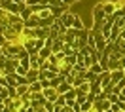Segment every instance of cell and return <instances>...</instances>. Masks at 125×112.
<instances>
[{"label":"cell","mask_w":125,"mask_h":112,"mask_svg":"<svg viewBox=\"0 0 125 112\" xmlns=\"http://www.w3.org/2000/svg\"><path fill=\"white\" fill-rule=\"evenodd\" d=\"M2 49H4L6 57H17V53L23 49V44L21 42H6L2 46Z\"/></svg>","instance_id":"2"},{"label":"cell","mask_w":125,"mask_h":112,"mask_svg":"<svg viewBox=\"0 0 125 112\" xmlns=\"http://www.w3.org/2000/svg\"><path fill=\"white\" fill-rule=\"evenodd\" d=\"M57 76V72L53 70H40V80H51Z\"/></svg>","instance_id":"17"},{"label":"cell","mask_w":125,"mask_h":112,"mask_svg":"<svg viewBox=\"0 0 125 112\" xmlns=\"http://www.w3.org/2000/svg\"><path fill=\"white\" fill-rule=\"evenodd\" d=\"M108 101L110 103H117V101H119V93H114V91L108 93Z\"/></svg>","instance_id":"25"},{"label":"cell","mask_w":125,"mask_h":112,"mask_svg":"<svg viewBox=\"0 0 125 112\" xmlns=\"http://www.w3.org/2000/svg\"><path fill=\"white\" fill-rule=\"evenodd\" d=\"M62 2H64V6H68V8H70L72 4H76V0H62Z\"/></svg>","instance_id":"31"},{"label":"cell","mask_w":125,"mask_h":112,"mask_svg":"<svg viewBox=\"0 0 125 112\" xmlns=\"http://www.w3.org/2000/svg\"><path fill=\"white\" fill-rule=\"evenodd\" d=\"M76 2H82V0H76Z\"/></svg>","instance_id":"36"},{"label":"cell","mask_w":125,"mask_h":112,"mask_svg":"<svg viewBox=\"0 0 125 112\" xmlns=\"http://www.w3.org/2000/svg\"><path fill=\"white\" fill-rule=\"evenodd\" d=\"M87 38H89V31H87V29H82V31H78V38H76V42L72 44V48L80 51L83 46H87Z\"/></svg>","instance_id":"4"},{"label":"cell","mask_w":125,"mask_h":112,"mask_svg":"<svg viewBox=\"0 0 125 112\" xmlns=\"http://www.w3.org/2000/svg\"><path fill=\"white\" fill-rule=\"evenodd\" d=\"M76 101H78L80 104H83L87 101V93H78V97H76Z\"/></svg>","instance_id":"29"},{"label":"cell","mask_w":125,"mask_h":112,"mask_svg":"<svg viewBox=\"0 0 125 112\" xmlns=\"http://www.w3.org/2000/svg\"><path fill=\"white\" fill-rule=\"evenodd\" d=\"M106 68H108V70H117V68H121L119 59H117L116 55H110V57H108V65H106Z\"/></svg>","instance_id":"12"},{"label":"cell","mask_w":125,"mask_h":112,"mask_svg":"<svg viewBox=\"0 0 125 112\" xmlns=\"http://www.w3.org/2000/svg\"><path fill=\"white\" fill-rule=\"evenodd\" d=\"M0 112H11V110H10L6 104H0Z\"/></svg>","instance_id":"32"},{"label":"cell","mask_w":125,"mask_h":112,"mask_svg":"<svg viewBox=\"0 0 125 112\" xmlns=\"http://www.w3.org/2000/svg\"><path fill=\"white\" fill-rule=\"evenodd\" d=\"M76 15H78V13H74V11H70V10H66V11L61 15L62 25H64L66 29H72V27H74V19H76Z\"/></svg>","instance_id":"5"},{"label":"cell","mask_w":125,"mask_h":112,"mask_svg":"<svg viewBox=\"0 0 125 112\" xmlns=\"http://www.w3.org/2000/svg\"><path fill=\"white\" fill-rule=\"evenodd\" d=\"M62 38H64L66 44H74L76 38H78V29H68V31L62 34Z\"/></svg>","instance_id":"8"},{"label":"cell","mask_w":125,"mask_h":112,"mask_svg":"<svg viewBox=\"0 0 125 112\" xmlns=\"http://www.w3.org/2000/svg\"><path fill=\"white\" fill-rule=\"evenodd\" d=\"M42 93H44V97H46L47 101H57V97H59V91H57V88H44L42 89Z\"/></svg>","instance_id":"6"},{"label":"cell","mask_w":125,"mask_h":112,"mask_svg":"<svg viewBox=\"0 0 125 112\" xmlns=\"http://www.w3.org/2000/svg\"><path fill=\"white\" fill-rule=\"evenodd\" d=\"M25 78H27V84H29V86H31L32 82L40 80V68H31V70L27 72V76H25Z\"/></svg>","instance_id":"9"},{"label":"cell","mask_w":125,"mask_h":112,"mask_svg":"<svg viewBox=\"0 0 125 112\" xmlns=\"http://www.w3.org/2000/svg\"><path fill=\"white\" fill-rule=\"evenodd\" d=\"M123 112H125V110H123Z\"/></svg>","instance_id":"37"},{"label":"cell","mask_w":125,"mask_h":112,"mask_svg":"<svg viewBox=\"0 0 125 112\" xmlns=\"http://www.w3.org/2000/svg\"><path fill=\"white\" fill-rule=\"evenodd\" d=\"M62 51H64V55H72V53H78V49H74V48H72V44H64Z\"/></svg>","instance_id":"22"},{"label":"cell","mask_w":125,"mask_h":112,"mask_svg":"<svg viewBox=\"0 0 125 112\" xmlns=\"http://www.w3.org/2000/svg\"><path fill=\"white\" fill-rule=\"evenodd\" d=\"M4 55H6V53H4V49L0 48V59H2V57H4Z\"/></svg>","instance_id":"34"},{"label":"cell","mask_w":125,"mask_h":112,"mask_svg":"<svg viewBox=\"0 0 125 112\" xmlns=\"http://www.w3.org/2000/svg\"><path fill=\"white\" fill-rule=\"evenodd\" d=\"M19 112H36V108H32V106H21Z\"/></svg>","instance_id":"30"},{"label":"cell","mask_w":125,"mask_h":112,"mask_svg":"<svg viewBox=\"0 0 125 112\" xmlns=\"http://www.w3.org/2000/svg\"><path fill=\"white\" fill-rule=\"evenodd\" d=\"M106 11L102 8V2H97L93 6V31H102V25L106 21Z\"/></svg>","instance_id":"1"},{"label":"cell","mask_w":125,"mask_h":112,"mask_svg":"<svg viewBox=\"0 0 125 112\" xmlns=\"http://www.w3.org/2000/svg\"><path fill=\"white\" fill-rule=\"evenodd\" d=\"M97 76H99V74H95V72H93V70H89V68L83 72V78H85V82H93Z\"/></svg>","instance_id":"21"},{"label":"cell","mask_w":125,"mask_h":112,"mask_svg":"<svg viewBox=\"0 0 125 112\" xmlns=\"http://www.w3.org/2000/svg\"><path fill=\"white\" fill-rule=\"evenodd\" d=\"M0 97H2V99H6V97H10L8 86H0Z\"/></svg>","instance_id":"24"},{"label":"cell","mask_w":125,"mask_h":112,"mask_svg":"<svg viewBox=\"0 0 125 112\" xmlns=\"http://www.w3.org/2000/svg\"><path fill=\"white\" fill-rule=\"evenodd\" d=\"M70 88H72V84H70V82L62 80L61 84H59V88H57V91H59L61 95H64V93H66V91H68V89H70Z\"/></svg>","instance_id":"15"},{"label":"cell","mask_w":125,"mask_h":112,"mask_svg":"<svg viewBox=\"0 0 125 112\" xmlns=\"http://www.w3.org/2000/svg\"><path fill=\"white\" fill-rule=\"evenodd\" d=\"M0 104H4V99H2V97H0Z\"/></svg>","instance_id":"35"},{"label":"cell","mask_w":125,"mask_h":112,"mask_svg":"<svg viewBox=\"0 0 125 112\" xmlns=\"http://www.w3.org/2000/svg\"><path fill=\"white\" fill-rule=\"evenodd\" d=\"M91 108H93V103H91V101H85V103L82 104V112H89Z\"/></svg>","instance_id":"27"},{"label":"cell","mask_w":125,"mask_h":112,"mask_svg":"<svg viewBox=\"0 0 125 112\" xmlns=\"http://www.w3.org/2000/svg\"><path fill=\"white\" fill-rule=\"evenodd\" d=\"M38 15H40V19H47V17H51L53 13H51V8L49 6H46V8H42L38 11Z\"/></svg>","instance_id":"18"},{"label":"cell","mask_w":125,"mask_h":112,"mask_svg":"<svg viewBox=\"0 0 125 112\" xmlns=\"http://www.w3.org/2000/svg\"><path fill=\"white\" fill-rule=\"evenodd\" d=\"M64 97H66V104L70 106V104L74 103V101H76V97H78V89H76V88H74V86H72V88L68 89L66 93H64Z\"/></svg>","instance_id":"11"},{"label":"cell","mask_w":125,"mask_h":112,"mask_svg":"<svg viewBox=\"0 0 125 112\" xmlns=\"http://www.w3.org/2000/svg\"><path fill=\"white\" fill-rule=\"evenodd\" d=\"M55 104H59V106H64V104H66V97L59 93V97H57V101H55Z\"/></svg>","instance_id":"26"},{"label":"cell","mask_w":125,"mask_h":112,"mask_svg":"<svg viewBox=\"0 0 125 112\" xmlns=\"http://www.w3.org/2000/svg\"><path fill=\"white\" fill-rule=\"evenodd\" d=\"M44 89V86H42V82L36 80V82H32L31 84V91H42Z\"/></svg>","instance_id":"23"},{"label":"cell","mask_w":125,"mask_h":112,"mask_svg":"<svg viewBox=\"0 0 125 112\" xmlns=\"http://www.w3.org/2000/svg\"><path fill=\"white\" fill-rule=\"evenodd\" d=\"M89 70H93L95 74H101V72H102V70H106V68H104V67H102L99 61H97V63H93L91 67H89Z\"/></svg>","instance_id":"20"},{"label":"cell","mask_w":125,"mask_h":112,"mask_svg":"<svg viewBox=\"0 0 125 112\" xmlns=\"http://www.w3.org/2000/svg\"><path fill=\"white\" fill-rule=\"evenodd\" d=\"M36 27H40V15L38 13H32V15L25 21V29H36Z\"/></svg>","instance_id":"7"},{"label":"cell","mask_w":125,"mask_h":112,"mask_svg":"<svg viewBox=\"0 0 125 112\" xmlns=\"http://www.w3.org/2000/svg\"><path fill=\"white\" fill-rule=\"evenodd\" d=\"M17 65H19V59L17 57H8L6 59V63L2 65V74L6 76V74H13L17 70Z\"/></svg>","instance_id":"3"},{"label":"cell","mask_w":125,"mask_h":112,"mask_svg":"<svg viewBox=\"0 0 125 112\" xmlns=\"http://www.w3.org/2000/svg\"><path fill=\"white\" fill-rule=\"evenodd\" d=\"M44 108H46V112H53L55 110V103L53 101H47V103L44 104Z\"/></svg>","instance_id":"28"},{"label":"cell","mask_w":125,"mask_h":112,"mask_svg":"<svg viewBox=\"0 0 125 112\" xmlns=\"http://www.w3.org/2000/svg\"><path fill=\"white\" fill-rule=\"evenodd\" d=\"M64 38H62V34L59 36V38H55L53 40V46H51V49H53V53H57V51H62V48H64Z\"/></svg>","instance_id":"13"},{"label":"cell","mask_w":125,"mask_h":112,"mask_svg":"<svg viewBox=\"0 0 125 112\" xmlns=\"http://www.w3.org/2000/svg\"><path fill=\"white\" fill-rule=\"evenodd\" d=\"M78 93H89V91H91V82H83V84H82V86H78Z\"/></svg>","instance_id":"19"},{"label":"cell","mask_w":125,"mask_h":112,"mask_svg":"<svg viewBox=\"0 0 125 112\" xmlns=\"http://www.w3.org/2000/svg\"><path fill=\"white\" fill-rule=\"evenodd\" d=\"M38 55L42 57L44 61H47L49 57L53 55V49H51V48H47V46H46V48H42V49H40V53H38Z\"/></svg>","instance_id":"16"},{"label":"cell","mask_w":125,"mask_h":112,"mask_svg":"<svg viewBox=\"0 0 125 112\" xmlns=\"http://www.w3.org/2000/svg\"><path fill=\"white\" fill-rule=\"evenodd\" d=\"M15 4H23V2H27V0H13Z\"/></svg>","instance_id":"33"},{"label":"cell","mask_w":125,"mask_h":112,"mask_svg":"<svg viewBox=\"0 0 125 112\" xmlns=\"http://www.w3.org/2000/svg\"><path fill=\"white\" fill-rule=\"evenodd\" d=\"M102 8L106 11V15H114V11L117 8V2H112V0H104L102 2Z\"/></svg>","instance_id":"10"},{"label":"cell","mask_w":125,"mask_h":112,"mask_svg":"<svg viewBox=\"0 0 125 112\" xmlns=\"http://www.w3.org/2000/svg\"><path fill=\"white\" fill-rule=\"evenodd\" d=\"M42 63H44V59H42L38 53H32L31 55V68H40Z\"/></svg>","instance_id":"14"}]
</instances>
